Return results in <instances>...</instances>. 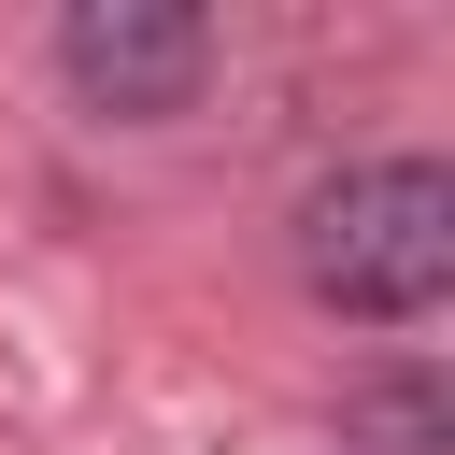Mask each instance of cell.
<instances>
[{
	"mask_svg": "<svg viewBox=\"0 0 455 455\" xmlns=\"http://www.w3.org/2000/svg\"><path fill=\"white\" fill-rule=\"evenodd\" d=\"M299 270H313V299H341V313H370V327L441 313V284H455V171H427V156H370V171L313 185V213H299Z\"/></svg>",
	"mask_w": 455,
	"mask_h": 455,
	"instance_id": "obj_1",
	"label": "cell"
},
{
	"mask_svg": "<svg viewBox=\"0 0 455 455\" xmlns=\"http://www.w3.org/2000/svg\"><path fill=\"white\" fill-rule=\"evenodd\" d=\"M57 71L85 85V114H185L199 71H213V28L171 14V0H85L57 28Z\"/></svg>",
	"mask_w": 455,
	"mask_h": 455,
	"instance_id": "obj_2",
	"label": "cell"
}]
</instances>
